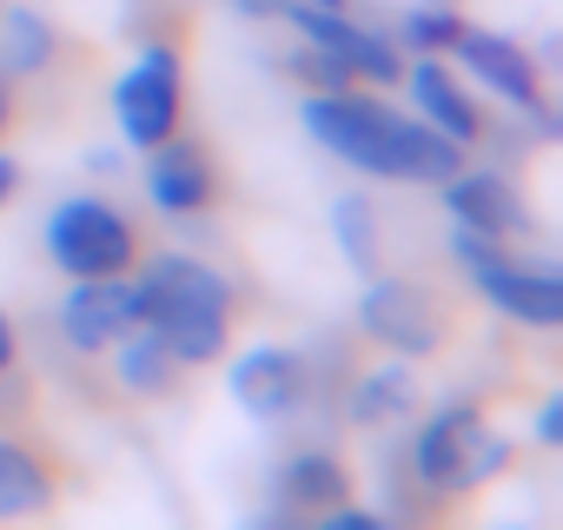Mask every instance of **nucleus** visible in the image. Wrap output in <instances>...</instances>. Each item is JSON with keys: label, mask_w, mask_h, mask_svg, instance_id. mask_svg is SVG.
Segmentation results:
<instances>
[{"label": "nucleus", "mask_w": 563, "mask_h": 530, "mask_svg": "<svg viewBox=\"0 0 563 530\" xmlns=\"http://www.w3.org/2000/svg\"><path fill=\"white\" fill-rule=\"evenodd\" d=\"M306 133L345 159L352 173L372 179H398V186H438L464 166V146L444 140L438 126H424L418 113H391L385 100L345 87V93H306Z\"/></svg>", "instance_id": "1"}, {"label": "nucleus", "mask_w": 563, "mask_h": 530, "mask_svg": "<svg viewBox=\"0 0 563 530\" xmlns=\"http://www.w3.org/2000/svg\"><path fill=\"white\" fill-rule=\"evenodd\" d=\"M133 312L140 325H153L173 345L179 365H212L232 339V286L206 258H186V252H159L140 265Z\"/></svg>", "instance_id": "2"}, {"label": "nucleus", "mask_w": 563, "mask_h": 530, "mask_svg": "<svg viewBox=\"0 0 563 530\" xmlns=\"http://www.w3.org/2000/svg\"><path fill=\"white\" fill-rule=\"evenodd\" d=\"M47 258L67 279H120L140 265V232L113 199L74 192L47 212Z\"/></svg>", "instance_id": "3"}, {"label": "nucleus", "mask_w": 563, "mask_h": 530, "mask_svg": "<svg viewBox=\"0 0 563 530\" xmlns=\"http://www.w3.org/2000/svg\"><path fill=\"white\" fill-rule=\"evenodd\" d=\"M451 252L464 258V273L471 286L517 325L530 332H556L563 325V286L550 265H523L504 252V239H477V232H451Z\"/></svg>", "instance_id": "4"}, {"label": "nucleus", "mask_w": 563, "mask_h": 530, "mask_svg": "<svg viewBox=\"0 0 563 530\" xmlns=\"http://www.w3.org/2000/svg\"><path fill=\"white\" fill-rule=\"evenodd\" d=\"M411 464L431 490H471V484H490L510 464V444L490 438L477 405H444V411L424 418V431L411 444Z\"/></svg>", "instance_id": "5"}, {"label": "nucleus", "mask_w": 563, "mask_h": 530, "mask_svg": "<svg viewBox=\"0 0 563 530\" xmlns=\"http://www.w3.org/2000/svg\"><path fill=\"white\" fill-rule=\"evenodd\" d=\"M179 113H186V67H179V47L173 41H146L140 60L120 74L113 87V120L126 133V146L153 153L159 140L179 133Z\"/></svg>", "instance_id": "6"}, {"label": "nucleus", "mask_w": 563, "mask_h": 530, "mask_svg": "<svg viewBox=\"0 0 563 530\" xmlns=\"http://www.w3.org/2000/svg\"><path fill=\"white\" fill-rule=\"evenodd\" d=\"M358 325L372 345H385L398 358H431L451 339V306L424 279H378L358 299Z\"/></svg>", "instance_id": "7"}, {"label": "nucleus", "mask_w": 563, "mask_h": 530, "mask_svg": "<svg viewBox=\"0 0 563 530\" xmlns=\"http://www.w3.org/2000/svg\"><path fill=\"white\" fill-rule=\"evenodd\" d=\"M278 14L292 21V34H299V41L332 47V54L352 67V80H365V87H398V80H405V54H398L385 34H372V27L345 21V8H306V0H286Z\"/></svg>", "instance_id": "8"}, {"label": "nucleus", "mask_w": 563, "mask_h": 530, "mask_svg": "<svg viewBox=\"0 0 563 530\" xmlns=\"http://www.w3.org/2000/svg\"><path fill=\"white\" fill-rule=\"evenodd\" d=\"M451 54H457V67H464L471 80H484L497 100H510V113H537L543 126H556V120L543 113V80H537V60H530L517 41L484 34V27H464V34L451 41Z\"/></svg>", "instance_id": "9"}, {"label": "nucleus", "mask_w": 563, "mask_h": 530, "mask_svg": "<svg viewBox=\"0 0 563 530\" xmlns=\"http://www.w3.org/2000/svg\"><path fill=\"white\" fill-rule=\"evenodd\" d=\"M306 358L299 352H286V345H252L239 365H232V398L258 418V424H278V418H292L299 405H306Z\"/></svg>", "instance_id": "10"}, {"label": "nucleus", "mask_w": 563, "mask_h": 530, "mask_svg": "<svg viewBox=\"0 0 563 530\" xmlns=\"http://www.w3.org/2000/svg\"><path fill=\"white\" fill-rule=\"evenodd\" d=\"M146 199L166 212V219H192L219 199V173H212V153L199 140H159L153 159H146Z\"/></svg>", "instance_id": "11"}, {"label": "nucleus", "mask_w": 563, "mask_h": 530, "mask_svg": "<svg viewBox=\"0 0 563 530\" xmlns=\"http://www.w3.org/2000/svg\"><path fill=\"white\" fill-rule=\"evenodd\" d=\"M140 312H133V279H74V292L60 299V339L74 352H107L120 332H133Z\"/></svg>", "instance_id": "12"}, {"label": "nucleus", "mask_w": 563, "mask_h": 530, "mask_svg": "<svg viewBox=\"0 0 563 530\" xmlns=\"http://www.w3.org/2000/svg\"><path fill=\"white\" fill-rule=\"evenodd\" d=\"M444 186V212H451V225L457 232H477V239H510V232H523V206H517V192H510V179L504 173H451V179H438Z\"/></svg>", "instance_id": "13"}, {"label": "nucleus", "mask_w": 563, "mask_h": 530, "mask_svg": "<svg viewBox=\"0 0 563 530\" xmlns=\"http://www.w3.org/2000/svg\"><path fill=\"white\" fill-rule=\"evenodd\" d=\"M411 100H418V120L438 126V133L457 140V146H471V140L484 133V113L471 107V93H464L438 60H418V67H411Z\"/></svg>", "instance_id": "14"}, {"label": "nucleus", "mask_w": 563, "mask_h": 530, "mask_svg": "<svg viewBox=\"0 0 563 530\" xmlns=\"http://www.w3.org/2000/svg\"><path fill=\"white\" fill-rule=\"evenodd\" d=\"M54 490H60V477L34 444L0 438V517H41L54 504Z\"/></svg>", "instance_id": "15"}, {"label": "nucleus", "mask_w": 563, "mask_h": 530, "mask_svg": "<svg viewBox=\"0 0 563 530\" xmlns=\"http://www.w3.org/2000/svg\"><path fill=\"white\" fill-rule=\"evenodd\" d=\"M113 372H120V385L126 391H140V398H159V391H173V378L186 372L179 358H173V345L153 332V325H133V332H120L113 339Z\"/></svg>", "instance_id": "16"}, {"label": "nucleus", "mask_w": 563, "mask_h": 530, "mask_svg": "<svg viewBox=\"0 0 563 530\" xmlns=\"http://www.w3.org/2000/svg\"><path fill=\"white\" fill-rule=\"evenodd\" d=\"M405 365H411V358L378 365V372L358 378V391H352V418H358L365 431H385V424H405V418H411V405H418V378H411Z\"/></svg>", "instance_id": "17"}, {"label": "nucleus", "mask_w": 563, "mask_h": 530, "mask_svg": "<svg viewBox=\"0 0 563 530\" xmlns=\"http://www.w3.org/2000/svg\"><path fill=\"white\" fill-rule=\"evenodd\" d=\"M278 490H286L292 510H332V504H345L352 471H345L332 451H299L286 471H278Z\"/></svg>", "instance_id": "18"}, {"label": "nucleus", "mask_w": 563, "mask_h": 530, "mask_svg": "<svg viewBox=\"0 0 563 530\" xmlns=\"http://www.w3.org/2000/svg\"><path fill=\"white\" fill-rule=\"evenodd\" d=\"M54 54H60V34H54L47 14H34V8H8V14H0V67H8V74H47Z\"/></svg>", "instance_id": "19"}, {"label": "nucleus", "mask_w": 563, "mask_h": 530, "mask_svg": "<svg viewBox=\"0 0 563 530\" xmlns=\"http://www.w3.org/2000/svg\"><path fill=\"white\" fill-rule=\"evenodd\" d=\"M332 232L345 245V258L358 265V273H378V232H372V206L365 199H339L332 206Z\"/></svg>", "instance_id": "20"}, {"label": "nucleus", "mask_w": 563, "mask_h": 530, "mask_svg": "<svg viewBox=\"0 0 563 530\" xmlns=\"http://www.w3.org/2000/svg\"><path fill=\"white\" fill-rule=\"evenodd\" d=\"M292 80H306L312 93H345V87H358L352 67H345L332 47H319V41H306V47L292 54Z\"/></svg>", "instance_id": "21"}, {"label": "nucleus", "mask_w": 563, "mask_h": 530, "mask_svg": "<svg viewBox=\"0 0 563 530\" xmlns=\"http://www.w3.org/2000/svg\"><path fill=\"white\" fill-rule=\"evenodd\" d=\"M457 34H464V21H457L451 8H411V14H405V41H411L418 54H451Z\"/></svg>", "instance_id": "22"}, {"label": "nucleus", "mask_w": 563, "mask_h": 530, "mask_svg": "<svg viewBox=\"0 0 563 530\" xmlns=\"http://www.w3.org/2000/svg\"><path fill=\"white\" fill-rule=\"evenodd\" d=\"M563 438V398H543V411H537V444H556Z\"/></svg>", "instance_id": "23"}, {"label": "nucleus", "mask_w": 563, "mask_h": 530, "mask_svg": "<svg viewBox=\"0 0 563 530\" xmlns=\"http://www.w3.org/2000/svg\"><path fill=\"white\" fill-rule=\"evenodd\" d=\"M14 358H21V339H14V319L0 312V372H14Z\"/></svg>", "instance_id": "24"}, {"label": "nucleus", "mask_w": 563, "mask_h": 530, "mask_svg": "<svg viewBox=\"0 0 563 530\" xmlns=\"http://www.w3.org/2000/svg\"><path fill=\"white\" fill-rule=\"evenodd\" d=\"M21 192V166H14V153H0V206H8Z\"/></svg>", "instance_id": "25"}, {"label": "nucleus", "mask_w": 563, "mask_h": 530, "mask_svg": "<svg viewBox=\"0 0 563 530\" xmlns=\"http://www.w3.org/2000/svg\"><path fill=\"white\" fill-rule=\"evenodd\" d=\"M8 120H14V100H8V67H0V133H8Z\"/></svg>", "instance_id": "26"}, {"label": "nucleus", "mask_w": 563, "mask_h": 530, "mask_svg": "<svg viewBox=\"0 0 563 530\" xmlns=\"http://www.w3.org/2000/svg\"><path fill=\"white\" fill-rule=\"evenodd\" d=\"M306 8H345V0H306Z\"/></svg>", "instance_id": "27"}]
</instances>
